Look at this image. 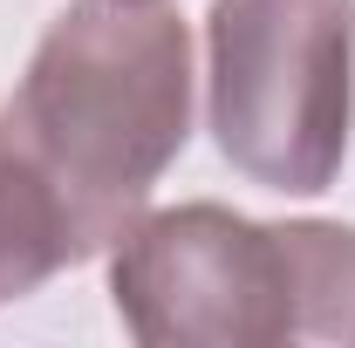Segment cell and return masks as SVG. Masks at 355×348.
Instances as JSON below:
<instances>
[{
  "mask_svg": "<svg viewBox=\"0 0 355 348\" xmlns=\"http://www.w3.org/2000/svg\"><path fill=\"white\" fill-rule=\"evenodd\" d=\"M83 260L89 246L62 205V191L42 177L35 157H21L0 137V307L42 294L55 273H69Z\"/></svg>",
  "mask_w": 355,
  "mask_h": 348,
  "instance_id": "277c9868",
  "label": "cell"
},
{
  "mask_svg": "<svg viewBox=\"0 0 355 348\" xmlns=\"http://www.w3.org/2000/svg\"><path fill=\"white\" fill-rule=\"evenodd\" d=\"M0 137L35 157L83 232L116 246L191 137V35L164 0H69L0 103Z\"/></svg>",
  "mask_w": 355,
  "mask_h": 348,
  "instance_id": "6da1fadb",
  "label": "cell"
},
{
  "mask_svg": "<svg viewBox=\"0 0 355 348\" xmlns=\"http://www.w3.org/2000/svg\"><path fill=\"white\" fill-rule=\"evenodd\" d=\"M110 301L144 348H355V225L137 212L110 246Z\"/></svg>",
  "mask_w": 355,
  "mask_h": 348,
  "instance_id": "7a4b0ae2",
  "label": "cell"
},
{
  "mask_svg": "<svg viewBox=\"0 0 355 348\" xmlns=\"http://www.w3.org/2000/svg\"><path fill=\"white\" fill-rule=\"evenodd\" d=\"M205 116L239 177L328 191L355 130V0H212Z\"/></svg>",
  "mask_w": 355,
  "mask_h": 348,
  "instance_id": "3957f363",
  "label": "cell"
}]
</instances>
